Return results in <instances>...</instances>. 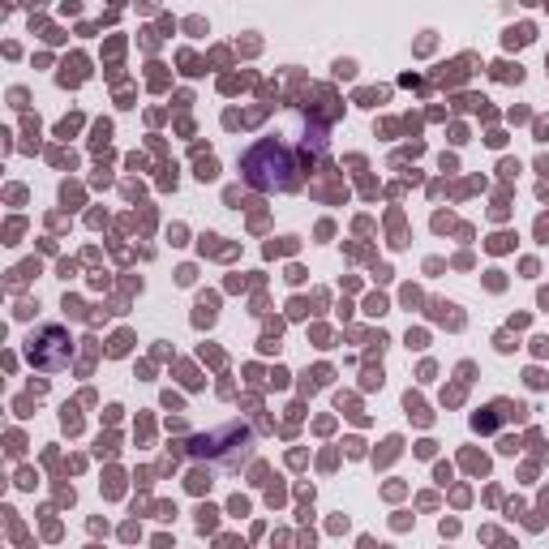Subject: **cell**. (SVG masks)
Wrapping results in <instances>:
<instances>
[{"mask_svg": "<svg viewBox=\"0 0 549 549\" xmlns=\"http://www.w3.org/2000/svg\"><path fill=\"white\" fill-rule=\"evenodd\" d=\"M26 356L39 365V369H65L69 365V356H73V344H69V335L60 331V326H43L39 331V339L30 335V344H26Z\"/></svg>", "mask_w": 549, "mask_h": 549, "instance_id": "cell-1", "label": "cell"}, {"mask_svg": "<svg viewBox=\"0 0 549 549\" xmlns=\"http://www.w3.org/2000/svg\"><path fill=\"white\" fill-rule=\"evenodd\" d=\"M82 78H86V60H82V56L65 60V73H60V82H65V86H78Z\"/></svg>", "mask_w": 549, "mask_h": 549, "instance_id": "cell-2", "label": "cell"}, {"mask_svg": "<svg viewBox=\"0 0 549 549\" xmlns=\"http://www.w3.org/2000/svg\"><path fill=\"white\" fill-rule=\"evenodd\" d=\"M433 318L438 322H446V326H463V313H455V305H446V300H433Z\"/></svg>", "mask_w": 549, "mask_h": 549, "instance_id": "cell-3", "label": "cell"}, {"mask_svg": "<svg viewBox=\"0 0 549 549\" xmlns=\"http://www.w3.org/2000/svg\"><path fill=\"white\" fill-rule=\"evenodd\" d=\"M215 309H219V296H202V300H198V313H193V322H198V326H211V322H215Z\"/></svg>", "mask_w": 549, "mask_h": 549, "instance_id": "cell-4", "label": "cell"}, {"mask_svg": "<svg viewBox=\"0 0 549 549\" xmlns=\"http://www.w3.org/2000/svg\"><path fill=\"white\" fill-rule=\"evenodd\" d=\"M532 34H536V30L523 22V26H510V30L502 34V43H506V47H523V43H532Z\"/></svg>", "mask_w": 549, "mask_h": 549, "instance_id": "cell-5", "label": "cell"}, {"mask_svg": "<svg viewBox=\"0 0 549 549\" xmlns=\"http://www.w3.org/2000/svg\"><path fill=\"white\" fill-rule=\"evenodd\" d=\"M494 78H498V82H519L523 69H519V65H506V60H498V65H494Z\"/></svg>", "mask_w": 549, "mask_h": 549, "instance_id": "cell-6", "label": "cell"}, {"mask_svg": "<svg viewBox=\"0 0 549 549\" xmlns=\"http://www.w3.org/2000/svg\"><path fill=\"white\" fill-rule=\"evenodd\" d=\"M189 489H193V494H202V489H211V472H202V468H193V472H189Z\"/></svg>", "mask_w": 549, "mask_h": 549, "instance_id": "cell-7", "label": "cell"}, {"mask_svg": "<svg viewBox=\"0 0 549 549\" xmlns=\"http://www.w3.org/2000/svg\"><path fill=\"white\" fill-rule=\"evenodd\" d=\"M107 138H112V125H107V120H99V125H94V138H90V146H94V150H103V146H107Z\"/></svg>", "mask_w": 549, "mask_h": 549, "instance_id": "cell-8", "label": "cell"}, {"mask_svg": "<svg viewBox=\"0 0 549 549\" xmlns=\"http://www.w3.org/2000/svg\"><path fill=\"white\" fill-rule=\"evenodd\" d=\"M404 404H408V412H412V417H417L421 425H429V412H425V404H421L417 395H412V390H408V399H404Z\"/></svg>", "mask_w": 549, "mask_h": 549, "instance_id": "cell-9", "label": "cell"}, {"mask_svg": "<svg viewBox=\"0 0 549 549\" xmlns=\"http://www.w3.org/2000/svg\"><path fill=\"white\" fill-rule=\"evenodd\" d=\"M219 176V163L211 159V155H206V159H198V180H215Z\"/></svg>", "mask_w": 549, "mask_h": 549, "instance_id": "cell-10", "label": "cell"}, {"mask_svg": "<svg viewBox=\"0 0 549 549\" xmlns=\"http://www.w3.org/2000/svg\"><path fill=\"white\" fill-rule=\"evenodd\" d=\"M129 344H133V335H125V331H120V335L112 339V356H125V352H129Z\"/></svg>", "mask_w": 549, "mask_h": 549, "instance_id": "cell-11", "label": "cell"}, {"mask_svg": "<svg viewBox=\"0 0 549 549\" xmlns=\"http://www.w3.org/2000/svg\"><path fill=\"white\" fill-rule=\"evenodd\" d=\"M382 99H386V90H361V103L365 107H377Z\"/></svg>", "mask_w": 549, "mask_h": 549, "instance_id": "cell-12", "label": "cell"}, {"mask_svg": "<svg viewBox=\"0 0 549 549\" xmlns=\"http://www.w3.org/2000/svg\"><path fill=\"white\" fill-rule=\"evenodd\" d=\"M335 78H356V65L352 60H335Z\"/></svg>", "mask_w": 549, "mask_h": 549, "instance_id": "cell-13", "label": "cell"}, {"mask_svg": "<svg viewBox=\"0 0 549 549\" xmlns=\"http://www.w3.org/2000/svg\"><path fill=\"white\" fill-rule=\"evenodd\" d=\"M489 249H494V253H506V249H510V236H506V232H498V236L489 240Z\"/></svg>", "mask_w": 549, "mask_h": 549, "instance_id": "cell-14", "label": "cell"}, {"mask_svg": "<svg viewBox=\"0 0 549 549\" xmlns=\"http://www.w3.org/2000/svg\"><path fill=\"white\" fill-rule=\"evenodd\" d=\"M365 313H386V300L382 296H369V300H365Z\"/></svg>", "mask_w": 549, "mask_h": 549, "instance_id": "cell-15", "label": "cell"}, {"mask_svg": "<svg viewBox=\"0 0 549 549\" xmlns=\"http://www.w3.org/2000/svg\"><path fill=\"white\" fill-rule=\"evenodd\" d=\"M78 125H82V116H69V120H60V138H69V133L78 129Z\"/></svg>", "mask_w": 549, "mask_h": 549, "instance_id": "cell-16", "label": "cell"}, {"mask_svg": "<svg viewBox=\"0 0 549 549\" xmlns=\"http://www.w3.org/2000/svg\"><path fill=\"white\" fill-rule=\"evenodd\" d=\"M159 185H163V189H176V167H163V176H159Z\"/></svg>", "mask_w": 549, "mask_h": 549, "instance_id": "cell-17", "label": "cell"}, {"mask_svg": "<svg viewBox=\"0 0 549 549\" xmlns=\"http://www.w3.org/2000/svg\"><path fill=\"white\" fill-rule=\"evenodd\" d=\"M288 313H292V318H305V313H309V305H305V300H292Z\"/></svg>", "mask_w": 549, "mask_h": 549, "instance_id": "cell-18", "label": "cell"}, {"mask_svg": "<svg viewBox=\"0 0 549 549\" xmlns=\"http://www.w3.org/2000/svg\"><path fill=\"white\" fill-rule=\"evenodd\" d=\"M167 236H172V245H185V228H180V223L167 228Z\"/></svg>", "mask_w": 549, "mask_h": 549, "instance_id": "cell-19", "label": "cell"}, {"mask_svg": "<svg viewBox=\"0 0 549 549\" xmlns=\"http://www.w3.org/2000/svg\"><path fill=\"white\" fill-rule=\"evenodd\" d=\"M176 279H180V283H193V279H198V271H193V266H180Z\"/></svg>", "mask_w": 549, "mask_h": 549, "instance_id": "cell-20", "label": "cell"}, {"mask_svg": "<svg viewBox=\"0 0 549 549\" xmlns=\"http://www.w3.org/2000/svg\"><path fill=\"white\" fill-rule=\"evenodd\" d=\"M60 198H65V202H78L82 189H78V185H65V189H60Z\"/></svg>", "mask_w": 549, "mask_h": 549, "instance_id": "cell-21", "label": "cell"}, {"mask_svg": "<svg viewBox=\"0 0 549 549\" xmlns=\"http://www.w3.org/2000/svg\"><path fill=\"white\" fill-rule=\"evenodd\" d=\"M408 348H425V331H408Z\"/></svg>", "mask_w": 549, "mask_h": 549, "instance_id": "cell-22", "label": "cell"}, {"mask_svg": "<svg viewBox=\"0 0 549 549\" xmlns=\"http://www.w3.org/2000/svg\"><path fill=\"white\" fill-rule=\"evenodd\" d=\"M532 352L536 356H549V339H532Z\"/></svg>", "mask_w": 549, "mask_h": 549, "instance_id": "cell-23", "label": "cell"}, {"mask_svg": "<svg viewBox=\"0 0 549 549\" xmlns=\"http://www.w3.org/2000/svg\"><path fill=\"white\" fill-rule=\"evenodd\" d=\"M498 172H502V176H515V172H519V163H515V159H502V167H498Z\"/></svg>", "mask_w": 549, "mask_h": 549, "instance_id": "cell-24", "label": "cell"}, {"mask_svg": "<svg viewBox=\"0 0 549 549\" xmlns=\"http://www.w3.org/2000/svg\"><path fill=\"white\" fill-rule=\"evenodd\" d=\"M65 313H73V318H82V300H69V296H65Z\"/></svg>", "mask_w": 549, "mask_h": 549, "instance_id": "cell-25", "label": "cell"}, {"mask_svg": "<svg viewBox=\"0 0 549 549\" xmlns=\"http://www.w3.org/2000/svg\"><path fill=\"white\" fill-rule=\"evenodd\" d=\"M528 382H532V386H545V382H549V377H545L541 369H528Z\"/></svg>", "mask_w": 549, "mask_h": 549, "instance_id": "cell-26", "label": "cell"}]
</instances>
